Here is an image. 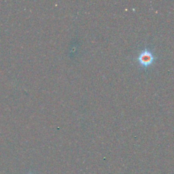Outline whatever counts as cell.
<instances>
[{
	"label": "cell",
	"mask_w": 174,
	"mask_h": 174,
	"mask_svg": "<svg viewBox=\"0 0 174 174\" xmlns=\"http://www.w3.org/2000/svg\"><path fill=\"white\" fill-rule=\"evenodd\" d=\"M156 56H154L152 51L149 48H144L139 55L137 61L143 70H147V67L154 63Z\"/></svg>",
	"instance_id": "obj_1"
}]
</instances>
